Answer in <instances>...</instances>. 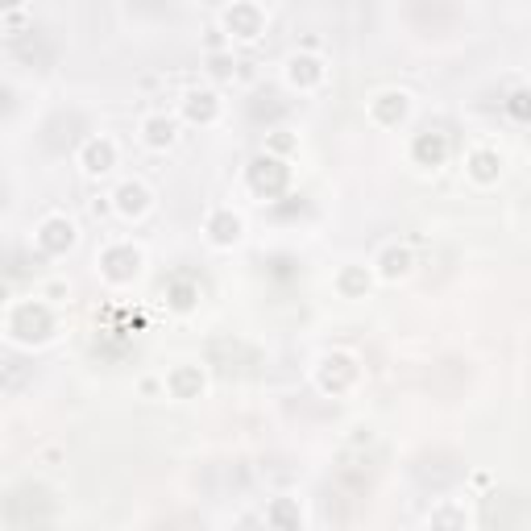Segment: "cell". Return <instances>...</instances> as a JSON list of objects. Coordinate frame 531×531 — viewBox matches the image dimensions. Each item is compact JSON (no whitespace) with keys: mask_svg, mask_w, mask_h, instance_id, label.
Segmentation results:
<instances>
[{"mask_svg":"<svg viewBox=\"0 0 531 531\" xmlns=\"http://www.w3.org/2000/svg\"><path fill=\"white\" fill-rule=\"evenodd\" d=\"M117 199H121V212H145V203H150V196H145V187L141 183H125L121 191H117Z\"/></svg>","mask_w":531,"mask_h":531,"instance_id":"1","label":"cell"},{"mask_svg":"<svg viewBox=\"0 0 531 531\" xmlns=\"http://www.w3.org/2000/svg\"><path fill=\"white\" fill-rule=\"evenodd\" d=\"M108 162H112V145H108V141H92V150H88V170H92V174H104Z\"/></svg>","mask_w":531,"mask_h":531,"instance_id":"2","label":"cell"}]
</instances>
